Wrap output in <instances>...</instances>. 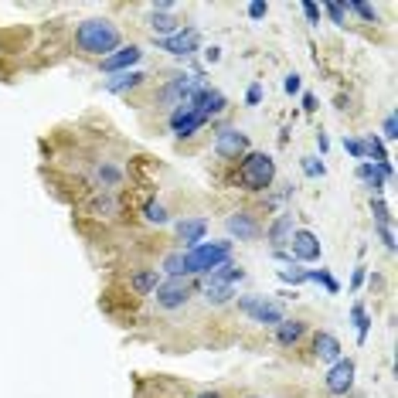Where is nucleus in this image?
Instances as JSON below:
<instances>
[{"mask_svg": "<svg viewBox=\"0 0 398 398\" xmlns=\"http://www.w3.org/2000/svg\"><path fill=\"white\" fill-rule=\"evenodd\" d=\"M76 44L85 55H113L119 48V28L106 18H89L76 28Z\"/></svg>", "mask_w": 398, "mask_h": 398, "instance_id": "nucleus-1", "label": "nucleus"}, {"mask_svg": "<svg viewBox=\"0 0 398 398\" xmlns=\"http://www.w3.org/2000/svg\"><path fill=\"white\" fill-rule=\"evenodd\" d=\"M181 259H184V272L201 276V272H211L231 259V242H201V246L181 252Z\"/></svg>", "mask_w": 398, "mask_h": 398, "instance_id": "nucleus-2", "label": "nucleus"}, {"mask_svg": "<svg viewBox=\"0 0 398 398\" xmlns=\"http://www.w3.org/2000/svg\"><path fill=\"white\" fill-rule=\"evenodd\" d=\"M276 177V160L269 153H246L242 167H239V181L248 191H265Z\"/></svg>", "mask_w": 398, "mask_h": 398, "instance_id": "nucleus-3", "label": "nucleus"}, {"mask_svg": "<svg viewBox=\"0 0 398 398\" xmlns=\"http://www.w3.org/2000/svg\"><path fill=\"white\" fill-rule=\"evenodd\" d=\"M239 310L246 317H252L255 323H269V327H276L283 320V306L265 300V296H239Z\"/></svg>", "mask_w": 398, "mask_h": 398, "instance_id": "nucleus-4", "label": "nucleus"}, {"mask_svg": "<svg viewBox=\"0 0 398 398\" xmlns=\"http://www.w3.org/2000/svg\"><path fill=\"white\" fill-rule=\"evenodd\" d=\"M153 300H157V306H164V310H177V306H184L191 300V286L181 276H171L167 283H160L153 289Z\"/></svg>", "mask_w": 398, "mask_h": 398, "instance_id": "nucleus-5", "label": "nucleus"}, {"mask_svg": "<svg viewBox=\"0 0 398 398\" xmlns=\"http://www.w3.org/2000/svg\"><path fill=\"white\" fill-rule=\"evenodd\" d=\"M194 113H201L205 119H211V116H218L222 109H225V95L218 92V89H208V85H201V89H194V92L184 99Z\"/></svg>", "mask_w": 398, "mask_h": 398, "instance_id": "nucleus-6", "label": "nucleus"}, {"mask_svg": "<svg viewBox=\"0 0 398 398\" xmlns=\"http://www.w3.org/2000/svg\"><path fill=\"white\" fill-rule=\"evenodd\" d=\"M198 44H201V35H198L194 28L174 31L171 38H157V48H160V52H171V55H181V58L194 55V52H198Z\"/></svg>", "mask_w": 398, "mask_h": 398, "instance_id": "nucleus-7", "label": "nucleus"}, {"mask_svg": "<svg viewBox=\"0 0 398 398\" xmlns=\"http://www.w3.org/2000/svg\"><path fill=\"white\" fill-rule=\"evenodd\" d=\"M215 153L222 160H239L242 153H248V136L239 130H222L215 136Z\"/></svg>", "mask_w": 398, "mask_h": 398, "instance_id": "nucleus-8", "label": "nucleus"}, {"mask_svg": "<svg viewBox=\"0 0 398 398\" xmlns=\"http://www.w3.org/2000/svg\"><path fill=\"white\" fill-rule=\"evenodd\" d=\"M289 246H293V259H300V263H320V242H317V235L313 231H293L289 235Z\"/></svg>", "mask_w": 398, "mask_h": 398, "instance_id": "nucleus-9", "label": "nucleus"}, {"mask_svg": "<svg viewBox=\"0 0 398 398\" xmlns=\"http://www.w3.org/2000/svg\"><path fill=\"white\" fill-rule=\"evenodd\" d=\"M354 361L347 358V361H337L330 371H327V392L330 395H347L351 392V385H354Z\"/></svg>", "mask_w": 398, "mask_h": 398, "instance_id": "nucleus-10", "label": "nucleus"}, {"mask_svg": "<svg viewBox=\"0 0 398 398\" xmlns=\"http://www.w3.org/2000/svg\"><path fill=\"white\" fill-rule=\"evenodd\" d=\"M205 123H208V119H205L201 113H194L188 102H181V106L174 109V116H171V130L177 133V136H194Z\"/></svg>", "mask_w": 398, "mask_h": 398, "instance_id": "nucleus-11", "label": "nucleus"}, {"mask_svg": "<svg viewBox=\"0 0 398 398\" xmlns=\"http://www.w3.org/2000/svg\"><path fill=\"white\" fill-rule=\"evenodd\" d=\"M143 58V52L136 48V44H130V48H116L113 55L102 58V68L106 72H113V76H119V72H133V65Z\"/></svg>", "mask_w": 398, "mask_h": 398, "instance_id": "nucleus-12", "label": "nucleus"}, {"mask_svg": "<svg viewBox=\"0 0 398 398\" xmlns=\"http://www.w3.org/2000/svg\"><path fill=\"white\" fill-rule=\"evenodd\" d=\"M228 235H235V239H255L259 235V222L248 215V211H235V215H228Z\"/></svg>", "mask_w": 398, "mask_h": 398, "instance_id": "nucleus-13", "label": "nucleus"}, {"mask_svg": "<svg viewBox=\"0 0 398 398\" xmlns=\"http://www.w3.org/2000/svg\"><path fill=\"white\" fill-rule=\"evenodd\" d=\"M205 235H208V222L205 218H184V222H177V239L188 242V248L201 246Z\"/></svg>", "mask_w": 398, "mask_h": 398, "instance_id": "nucleus-14", "label": "nucleus"}, {"mask_svg": "<svg viewBox=\"0 0 398 398\" xmlns=\"http://www.w3.org/2000/svg\"><path fill=\"white\" fill-rule=\"evenodd\" d=\"M313 351H317V358L320 361H334V364H337V361H341V341H337V337H334V334H317V341H313Z\"/></svg>", "mask_w": 398, "mask_h": 398, "instance_id": "nucleus-15", "label": "nucleus"}, {"mask_svg": "<svg viewBox=\"0 0 398 398\" xmlns=\"http://www.w3.org/2000/svg\"><path fill=\"white\" fill-rule=\"evenodd\" d=\"M143 72H136V68H133V72H119V76H113V78H106V92H130V89H136V85H140V82H143Z\"/></svg>", "mask_w": 398, "mask_h": 398, "instance_id": "nucleus-16", "label": "nucleus"}, {"mask_svg": "<svg viewBox=\"0 0 398 398\" xmlns=\"http://www.w3.org/2000/svg\"><path fill=\"white\" fill-rule=\"evenodd\" d=\"M306 323L303 320H279L276 323V341L283 344V347H293V344L303 337Z\"/></svg>", "mask_w": 398, "mask_h": 398, "instance_id": "nucleus-17", "label": "nucleus"}, {"mask_svg": "<svg viewBox=\"0 0 398 398\" xmlns=\"http://www.w3.org/2000/svg\"><path fill=\"white\" fill-rule=\"evenodd\" d=\"M289 235H293V218H289V215H279V218L272 222V228H269V246L279 252V248L289 242Z\"/></svg>", "mask_w": 398, "mask_h": 398, "instance_id": "nucleus-18", "label": "nucleus"}, {"mask_svg": "<svg viewBox=\"0 0 398 398\" xmlns=\"http://www.w3.org/2000/svg\"><path fill=\"white\" fill-rule=\"evenodd\" d=\"M130 286L140 296H147V293H153V289L160 286V276H157V269H140V272L130 276Z\"/></svg>", "mask_w": 398, "mask_h": 398, "instance_id": "nucleus-19", "label": "nucleus"}, {"mask_svg": "<svg viewBox=\"0 0 398 398\" xmlns=\"http://www.w3.org/2000/svg\"><path fill=\"white\" fill-rule=\"evenodd\" d=\"M231 296H235V286H228V283H211V279H205V300H208L211 306L228 303Z\"/></svg>", "mask_w": 398, "mask_h": 398, "instance_id": "nucleus-20", "label": "nucleus"}, {"mask_svg": "<svg viewBox=\"0 0 398 398\" xmlns=\"http://www.w3.org/2000/svg\"><path fill=\"white\" fill-rule=\"evenodd\" d=\"M358 177H361V181H364V184H368L371 191H375V194H381V191H385V184H388V181L381 177V167H378V164H361V167H358Z\"/></svg>", "mask_w": 398, "mask_h": 398, "instance_id": "nucleus-21", "label": "nucleus"}, {"mask_svg": "<svg viewBox=\"0 0 398 398\" xmlns=\"http://www.w3.org/2000/svg\"><path fill=\"white\" fill-rule=\"evenodd\" d=\"M242 276H246V272H242V269H239V265H231V263H225V265H218V269H211V283H235V279H242Z\"/></svg>", "mask_w": 398, "mask_h": 398, "instance_id": "nucleus-22", "label": "nucleus"}, {"mask_svg": "<svg viewBox=\"0 0 398 398\" xmlns=\"http://www.w3.org/2000/svg\"><path fill=\"white\" fill-rule=\"evenodd\" d=\"M150 31H153V35L171 38L174 31H177V20H174L171 14H150Z\"/></svg>", "mask_w": 398, "mask_h": 398, "instance_id": "nucleus-23", "label": "nucleus"}, {"mask_svg": "<svg viewBox=\"0 0 398 398\" xmlns=\"http://www.w3.org/2000/svg\"><path fill=\"white\" fill-rule=\"evenodd\" d=\"M306 279H313V283H320L327 293H337L341 286H337V279L327 272V269H306Z\"/></svg>", "mask_w": 398, "mask_h": 398, "instance_id": "nucleus-24", "label": "nucleus"}, {"mask_svg": "<svg viewBox=\"0 0 398 398\" xmlns=\"http://www.w3.org/2000/svg\"><path fill=\"white\" fill-rule=\"evenodd\" d=\"M95 177H99V184L106 191H113L116 184H119V171H116L113 164H99V171H95Z\"/></svg>", "mask_w": 398, "mask_h": 398, "instance_id": "nucleus-25", "label": "nucleus"}, {"mask_svg": "<svg viewBox=\"0 0 398 398\" xmlns=\"http://www.w3.org/2000/svg\"><path fill=\"white\" fill-rule=\"evenodd\" d=\"M351 320H354V327H358V341L364 344V337H368V327H371L368 310H364V306H354V310H351Z\"/></svg>", "mask_w": 398, "mask_h": 398, "instance_id": "nucleus-26", "label": "nucleus"}, {"mask_svg": "<svg viewBox=\"0 0 398 398\" xmlns=\"http://www.w3.org/2000/svg\"><path fill=\"white\" fill-rule=\"evenodd\" d=\"M364 157H371L375 164H385V160H388V153H385L378 136H368V140H364Z\"/></svg>", "mask_w": 398, "mask_h": 398, "instance_id": "nucleus-27", "label": "nucleus"}, {"mask_svg": "<svg viewBox=\"0 0 398 398\" xmlns=\"http://www.w3.org/2000/svg\"><path fill=\"white\" fill-rule=\"evenodd\" d=\"M344 11H354V14H358V18H364V20H378V11H375V7H368V4H361V0L344 4Z\"/></svg>", "mask_w": 398, "mask_h": 398, "instance_id": "nucleus-28", "label": "nucleus"}, {"mask_svg": "<svg viewBox=\"0 0 398 398\" xmlns=\"http://www.w3.org/2000/svg\"><path fill=\"white\" fill-rule=\"evenodd\" d=\"M300 167H303L306 177H323V171H327L317 157H303V160H300Z\"/></svg>", "mask_w": 398, "mask_h": 398, "instance_id": "nucleus-29", "label": "nucleus"}, {"mask_svg": "<svg viewBox=\"0 0 398 398\" xmlns=\"http://www.w3.org/2000/svg\"><path fill=\"white\" fill-rule=\"evenodd\" d=\"M147 222H157V225H164V222H167V208H164L160 201H150V205H147Z\"/></svg>", "mask_w": 398, "mask_h": 398, "instance_id": "nucleus-30", "label": "nucleus"}, {"mask_svg": "<svg viewBox=\"0 0 398 398\" xmlns=\"http://www.w3.org/2000/svg\"><path fill=\"white\" fill-rule=\"evenodd\" d=\"M279 279L300 286V283H306V269H279Z\"/></svg>", "mask_w": 398, "mask_h": 398, "instance_id": "nucleus-31", "label": "nucleus"}, {"mask_svg": "<svg viewBox=\"0 0 398 398\" xmlns=\"http://www.w3.org/2000/svg\"><path fill=\"white\" fill-rule=\"evenodd\" d=\"M164 269H167L171 276H184V259H181V252L167 255V259H164Z\"/></svg>", "mask_w": 398, "mask_h": 398, "instance_id": "nucleus-32", "label": "nucleus"}, {"mask_svg": "<svg viewBox=\"0 0 398 398\" xmlns=\"http://www.w3.org/2000/svg\"><path fill=\"white\" fill-rule=\"evenodd\" d=\"M344 150L351 153V157H358V160H364V143L354 140V136H344Z\"/></svg>", "mask_w": 398, "mask_h": 398, "instance_id": "nucleus-33", "label": "nucleus"}, {"mask_svg": "<svg viewBox=\"0 0 398 398\" xmlns=\"http://www.w3.org/2000/svg\"><path fill=\"white\" fill-rule=\"evenodd\" d=\"M371 211H375V218H378V225H388V222H392V215H388V205H385V201H371Z\"/></svg>", "mask_w": 398, "mask_h": 398, "instance_id": "nucleus-34", "label": "nucleus"}, {"mask_svg": "<svg viewBox=\"0 0 398 398\" xmlns=\"http://www.w3.org/2000/svg\"><path fill=\"white\" fill-rule=\"evenodd\" d=\"M327 14L334 18V24H347V18H344V4H327Z\"/></svg>", "mask_w": 398, "mask_h": 398, "instance_id": "nucleus-35", "label": "nucleus"}, {"mask_svg": "<svg viewBox=\"0 0 398 398\" xmlns=\"http://www.w3.org/2000/svg\"><path fill=\"white\" fill-rule=\"evenodd\" d=\"M303 14H306L310 24H320V11H317V4H313V0H306V4H303Z\"/></svg>", "mask_w": 398, "mask_h": 398, "instance_id": "nucleus-36", "label": "nucleus"}, {"mask_svg": "<svg viewBox=\"0 0 398 398\" xmlns=\"http://www.w3.org/2000/svg\"><path fill=\"white\" fill-rule=\"evenodd\" d=\"M259 99H263V85L255 82V85H248V92H246V102L248 106H259Z\"/></svg>", "mask_w": 398, "mask_h": 398, "instance_id": "nucleus-37", "label": "nucleus"}, {"mask_svg": "<svg viewBox=\"0 0 398 398\" xmlns=\"http://www.w3.org/2000/svg\"><path fill=\"white\" fill-rule=\"evenodd\" d=\"M378 235H381V242H385V248H392V252H395V235H392V228L378 225Z\"/></svg>", "mask_w": 398, "mask_h": 398, "instance_id": "nucleus-38", "label": "nucleus"}, {"mask_svg": "<svg viewBox=\"0 0 398 398\" xmlns=\"http://www.w3.org/2000/svg\"><path fill=\"white\" fill-rule=\"evenodd\" d=\"M283 89H286V92H289V95H296V92H300V76H296V72H293V76H286Z\"/></svg>", "mask_w": 398, "mask_h": 398, "instance_id": "nucleus-39", "label": "nucleus"}, {"mask_svg": "<svg viewBox=\"0 0 398 398\" xmlns=\"http://www.w3.org/2000/svg\"><path fill=\"white\" fill-rule=\"evenodd\" d=\"M265 11H269L265 4H248V18H252V20H263Z\"/></svg>", "mask_w": 398, "mask_h": 398, "instance_id": "nucleus-40", "label": "nucleus"}, {"mask_svg": "<svg viewBox=\"0 0 398 398\" xmlns=\"http://www.w3.org/2000/svg\"><path fill=\"white\" fill-rule=\"evenodd\" d=\"M385 136H388V140H395V136H398V123H395V116H388V119H385Z\"/></svg>", "mask_w": 398, "mask_h": 398, "instance_id": "nucleus-41", "label": "nucleus"}, {"mask_svg": "<svg viewBox=\"0 0 398 398\" xmlns=\"http://www.w3.org/2000/svg\"><path fill=\"white\" fill-rule=\"evenodd\" d=\"M303 109H306V113H313V109H317V99H313L310 92L303 95Z\"/></svg>", "mask_w": 398, "mask_h": 398, "instance_id": "nucleus-42", "label": "nucleus"}, {"mask_svg": "<svg viewBox=\"0 0 398 398\" xmlns=\"http://www.w3.org/2000/svg\"><path fill=\"white\" fill-rule=\"evenodd\" d=\"M317 147H320V153H327V147H330V143H327V136H323V133H317Z\"/></svg>", "mask_w": 398, "mask_h": 398, "instance_id": "nucleus-43", "label": "nucleus"}, {"mask_svg": "<svg viewBox=\"0 0 398 398\" xmlns=\"http://www.w3.org/2000/svg\"><path fill=\"white\" fill-rule=\"evenodd\" d=\"M194 398H222L218 392H201V395H194Z\"/></svg>", "mask_w": 398, "mask_h": 398, "instance_id": "nucleus-44", "label": "nucleus"}, {"mask_svg": "<svg viewBox=\"0 0 398 398\" xmlns=\"http://www.w3.org/2000/svg\"><path fill=\"white\" fill-rule=\"evenodd\" d=\"M248 398H255V395H248Z\"/></svg>", "mask_w": 398, "mask_h": 398, "instance_id": "nucleus-45", "label": "nucleus"}]
</instances>
